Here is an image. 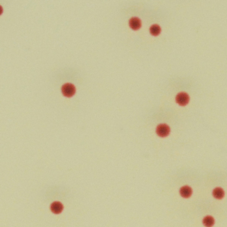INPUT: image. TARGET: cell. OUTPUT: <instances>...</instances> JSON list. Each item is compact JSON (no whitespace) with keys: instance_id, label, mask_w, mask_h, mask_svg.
<instances>
[{"instance_id":"cell-5","label":"cell","mask_w":227,"mask_h":227,"mask_svg":"<svg viewBox=\"0 0 227 227\" xmlns=\"http://www.w3.org/2000/svg\"><path fill=\"white\" fill-rule=\"evenodd\" d=\"M130 26L134 29H138L141 27V22L140 20L136 17L132 18L129 22Z\"/></svg>"},{"instance_id":"cell-8","label":"cell","mask_w":227,"mask_h":227,"mask_svg":"<svg viewBox=\"0 0 227 227\" xmlns=\"http://www.w3.org/2000/svg\"><path fill=\"white\" fill-rule=\"evenodd\" d=\"M214 220L211 216H208L205 217L203 220L204 225L207 227H211L213 225Z\"/></svg>"},{"instance_id":"cell-2","label":"cell","mask_w":227,"mask_h":227,"mask_svg":"<svg viewBox=\"0 0 227 227\" xmlns=\"http://www.w3.org/2000/svg\"><path fill=\"white\" fill-rule=\"evenodd\" d=\"M170 129L169 127L166 124H161L158 126L157 128V134L161 137H165L169 134Z\"/></svg>"},{"instance_id":"cell-1","label":"cell","mask_w":227,"mask_h":227,"mask_svg":"<svg viewBox=\"0 0 227 227\" xmlns=\"http://www.w3.org/2000/svg\"><path fill=\"white\" fill-rule=\"evenodd\" d=\"M62 92L63 95L68 97H70L74 95L75 88L74 85L70 83H67L62 86Z\"/></svg>"},{"instance_id":"cell-7","label":"cell","mask_w":227,"mask_h":227,"mask_svg":"<svg viewBox=\"0 0 227 227\" xmlns=\"http://www.w3.org/2000/svg\"><path fill=\"white\" fill-rule=\"evenodd\" d=\"M213 195L216 199H221L224 197V192L222 189L217 188L213 190Z\"/></svg>"},{"instance_id":"cell-4","label":"cell","mask_w":227,"mask_h":227,"mask_svg":"<svg viewBox=\"0 0 227 227\" xmlns=\"http://www.w3.org/2000/svg\"><path fill=\"white\" fill-rule=\"evenodd\" d=\"M51 209L55 214H59L63 210V205L60 202H55L52 204Z\"/></svg>"},{"instance_id":"cell-3","label":"cell","mask_w":227,"mask_h":227,"mask_svg":"<svg viewBox=\"0 0 227 227\" xmlns=\"http://www.w3.org/2000/svg\"><path fill=\"white\" fill-rule=\"evenodd\" d=\"M177 102L181 106H185L189 101V96L187 94L181 92L177 95L176 98Z\"/></svg>"},{"instance_id":"cell-9","label":"cell","mask_w":227,"mask_h":227,"mask_svg":"<svg viewBox=\"0 0 227 227\" xmlns=\"http://www.w3.org/2000/svg\"><path fill=\"white\" fill-rule=\"evenodd\" d=\"M150 32L153 35H157L160 32L161 28L158 25H154L150 28Z\"/></svg>"},{"instance_id":"cell-6","label":"cell","mask_w":227,"mask_h":227,"mask_svg":"<svg viewBox=\"0 0 227 227\" xmlns=\"http://www.w3.org/2000/svg\"><path fill=\"white\" fill-rule=\"evenodd\" d=\"M192 191L191 189L187 186L183 187L180 190L181 195H182V197L185 198H188L190 197L192 194Z\"/></svg>"}]
</instances>
